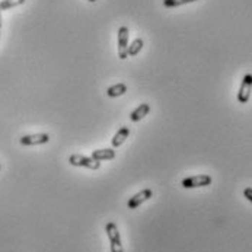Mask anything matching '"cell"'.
Here are the masks:
<instances>
[{
	"label": "cell",
	"mask_w": 252,
	"mask_h": 252,
	"mask_svg": "<svg viewBox=\"0 0 252 252\" xmlns=\"http://www.w3.org/2000/svg\"><path fill=\"white\" fill-rule=\"evenodd\" d=\"M213 182V178L207 174H200V175H193L185 180H182L181 185L182 188L191 190V188H201V187H209Z\"/></svg>",
	"instance_id": "1"
},
{
	"label": "cell",
	"mask_w": 252,
	"mask_h": 252,
	"mask_svg": "<svg viewBox=\"0 0 252 252\" xmlns=\"http://www.w3.org/2000/svg\"><path fill=\"white\" fill-rule=\"evenodd\" d=\"M108 239H109V245H111V252H124L123 244H121V236L118 232V228L114 222H108L105 226Z\"/></svg>",
	"instance_id": "2"
},
{
	"label": "cell",
	"mask_w": 252,
	"mask_h": 252,
	"mask_svg": "<svg viewBox=\"0 0 252 252\" xmlns=\"http://www.w3.org/2000/svg\"><path fill=\"white\" fill-rule=\"evenodd\" d=\"M69 163L72 166H82V168H88V169H92V171H96V169L101 168V162H96L92 158H88V156H83V155H77V153L70 155Z\"/></svg>",
	"instance_id": "3"
},
{
	"label": "cell",
	"mask_w": 252,
	"mask_h": 252,
	"mask_svg": "<svg viewBox=\"0 0 252 252\" xmlns=\"http://www.w3.org/2000/svg\"><path fill=\"white\" fill-rule=\"evenodd\" d=\"M252 93V73H247L242 79L239 92H238V102L239 104H248Z\"/></svg>",
	"instance_id": "4"
},
{
	"label": "cell",
	"mask_w": 252,
	"mask_h": 252,
	"mask_svg": "<svg viewBox=\"0 0 252 252\" xmlns=\"http://www.w3.org/2000/svg\"><path fill=\"white\" fill-rule=\"evenodd\" d=\"M128 28L127 26H120L118 29V57L121 60H126L128 57L127 50H128Z\"/></svg>",
	"instance_id": "5"
},
{
	"label": "cell",
	"mask_w": 252,
	"mask_h": 252,
	"mask_svg": "<svg viewBox=\"0 0 252 252\" xmlns=\"http://www.w3.org/2000/svg\"><path fill=\"white\" fill-rule=\"evenodd\" d=\"M22 146H38V144H44L50 142V136L45 133H36V134H28V136H22L19 139Z\"/></svg>",
	"instance_id": "6"
},
{
	"label": "cell",
	"mask_w": 252,
	"mask_h": 252,
	"mask_svg": "<svg viewBox=\"0 0 252 252\" xmlns=\"http://www.w3.org/2000/svg\"><path fill=\"white\" fill-rule=\"evenodd\" d=\"M153 196V193H152V190H149V188H144V190H142V191H139L137 194H134L130 200H128V203H127V207L128 209H131V210H134V209H137V207H140L144 201H147L150 197Z\"/></svg>",
	"instance_id": "7"
},
{
	"label": "cell",
	"mask_w": 252,
	"mask_h": 252,
	"mask_svg": "<svg viewBox=\"0 0 252 252\" xmlns=\"http://www.w3.org/2000/svg\"><path fill=\"white\" fill-rule=\"evenodd\" d=\"M92 159H95L96 162H102V161H111L115 158V150L114 149H98L92 152Z\"/></svg>",
	"instance_id": "8"
},
{
	"label": "cell",
	"mask_w": 252,
	"mask_h": 252,
	"mask_svg": "<svg viewBox=\"0 0 252 252\" xmlns=\"http://www.w3.org/2000/svg\"><path fill=\"white\" fill-rule=\"evenodd\" d=\"M149 112H150V105H149V104H142V105H139V107L130 114V120H131L133 123H137V121L143 120Z\"/></svg>",
	"instance_id": "9"
},
{
	"label": "cell",
	"mask_w": 252,
	"mask_h": 252,
	"mask_svg": "<svg viewBox=\"0 0 252 252\" xmlns=\"http://www.w3.org/2000/svg\"><path fill=\"white\" fill-rule=\"evenodd\" d=\"M128 134H130V128L128 127H121L117 133H115V136L111 139V144H112V147H120L124 142H126V139L128 137Z\"/></svg>",
	"instance_id": "10"
},
{
	"label": "cell",
	"mask_w": 252,
	"mask_h": 252,
	"mask_svg": "<svg viewBox=\"0 0 252 252\" xmlns=\"http://www.w3.org/2000/svg\"><path fill=\"white\" fill-rule=\"evenodd\" d=\"M126 92H127V86L124 83H117V85H112V86L108 88L107 95L109 98H118V96L124 95Z\"/></svg>",
	"instance_id": "11"
},
{
	"label": "cell",
	"mask_w": 252,
	"mask_h": 252,
	"mask_svg": "<svg viewBox=\"0 0 252 252\" xmlns=\"http://www.w3.org/2000/svg\"><path fill=\"white\" fill-rule=\"evenodd\" d=\"M144 47V41L142 38H136L131 44H128V50H127V54L131 55V57H136Z\"/></svg>",
	"instance_id": "12"
},
{
	"label": "cell",
	"mask_w": 252,
	"mask_h": 252,
	"mask_svg": "<svg viewBox=\"0 0 252 252\" xmlns=\"http://www.w3.org/2000/svg\"><path fill=\"white\" fill-rule=\"evenodd\" d=\"M23 3H25V0H1L0 1V10H7V9L20 6Z\"/></svg>",
	"instance_id": "13"
},
{
	"label": "cell",
	"mask_w": 252,
	"mask_h": 252,
	"mask_svg": "<svg viewBox=\"0 0 252 252\" xmlns=\"http://www.w3.org/2000/svg\"><path fill=\"white\" fill-rule=\"evenodd\" d=\"M193 1H197V0H163V6L165 7H178V6L193 3Z\"/></svg>",
	"instance_id": "14"
},
{
	"label": "cell",
	"mask_w": 252,
	"mask_h": 252,
	"mask_svg": "<svg viewBox=\"0 0 252 252\" xmlns=\"http://www.w3.org/2000/svg\"><path fill=\"white\" fill-rule=\"evenodd\" d=\"M244 197L250 201V203H252V188L251 187H247L245 190H244Z\"/></svg>",
	"instance_id": "15"
},
{
	"label": "cell",
	"mask_w": 252,
	"mask_h": 252,
	"mask_svg": "<svg viewBox=\"0 0 252 252\" xmlns=\"http://www.w3.org/2000/svg\"><path fill=\"white\" fill-rule=\"evenodd\" d=\"M0 28H1V10H0Z\"/></svg>",
	"instance_id": "16"
},
{
	"label": "cell",
	"mask_w": 252,
	"mask_h": 252,
	"mask_svg": "<svg viewBox=\"0 0 252 252\" xmlns=\"http://www.w3.org/2000/svg\"><path fill=\"white\" fill-rule=\"evenodd\" d=\"M89 1H92V3H93V1H96V0H89Z\"/></svg>",
	"instance_id": "17"
},
{
	"label": "cell",
	"mask_w": 252,
	"mask_h": 252,
	"mask_svg": "<svg viewBox=\"0 0 252 252\" xmlns=\"http://www.w3.org/2000/svg\"><path fill=\"white\" fill-rule=\"evenodd\" d=\"M0 169H1V165H0Z\"/></svg>",
	"instance_id": "18"
}]
</instances>
